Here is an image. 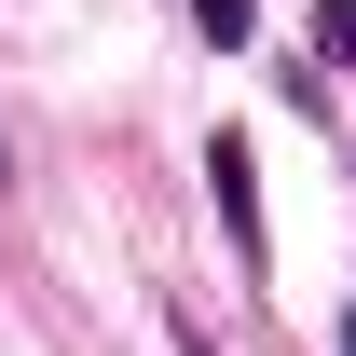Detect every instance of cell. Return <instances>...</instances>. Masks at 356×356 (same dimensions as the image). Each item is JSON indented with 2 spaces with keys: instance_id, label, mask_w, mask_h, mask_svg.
<instances>
[{
  "instance_id": "1",
  "label": "cell",
  "mask_w": 356,
  "mask_h": 356,
  "mask_svg": "<svg viewBox=\"0 0 356 356\" xmlns=\"http://www.w3.org/2000/svg\"><path fill=\"white\" fill-rule=\"evenodd\" d=\"M206 192H220V220H233V261H247V274H261L274 261V220H261V165H247V137H206Z\"/></svg>"
},
{
  "instance_id": "2",
  "label": "cell",
  "mask_w": 356,
  "mask_h": 356,
  "mask_svg": "<svg viewBox=\"0 0 356 356\" xmlns=\"http://www.w3.org/2000/svg\"><path fill=\"white\" fill-rule=\"evenodd\" d=\"M192 28H206V42L233 55V42H247V28H261V0H192Z\"/></svg>"
},
{
  "instance_id": "3",
  "label": "cell",
  "mask_w": 356,
  "mask_h": 356,
  "mask_svg": "<svg viewBox=\"0 0 356 356\" xmlns=\"http://www.w3.org/2000/svg\"><path fill=\"white\" fill-rule=\"evenodd\" d=\"M329 55L356 69V0H315V69H329Z\"/></svg>"
},
{
  "instance_id": "4",
  "label": "cell",
  "mask_w": 356,
  "mask_h": 356,
  "mask_svg": "<svg viewBox=\"0 0 356 356\" xmlns=\"http://www.w3.org/2000/svg\"><path fill=\"white\" fill-rule=\"evenodd\" d=\"M0 192H14V151H0Z\"/></svg>"
},
{
  "instance_id": "5",
  "label": "cell",
  "mask_w": 356,
  "mask_h": 356,
  "mask_svg": "<svg viewBox=\"0 0 356 356\" xmlns=\"http://www.w3.org/2000/svg\"><path fill=\"white\" fill-rule=\"evenodd\" d=\"M343 356H356V315H343Z\"/></svg>"
}]
</instances>
